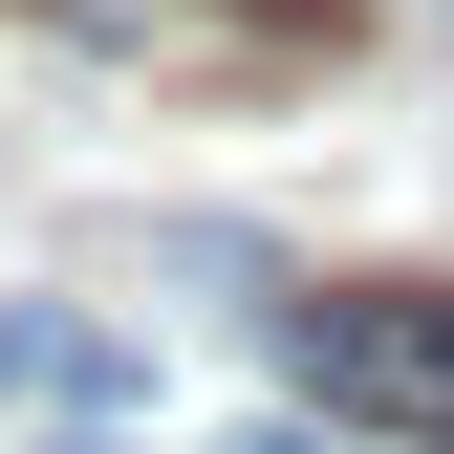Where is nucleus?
<instances>
[{"label":"nucleus","mask_w":454,"mask_h":454,"mask_svg":"<svg viewBox=\"0 0 454 454\" xmlns=\"http://www.w3.org/2000/svg\"><path fill=\"white\" fill-rule=\"evenodd\" d=\"M281 368H303L325 433H368V454H454V281H411V260L281 281Z\"/></svg>","instance_id":"nucleus-1"},{"label":"nucleus","mask_w":454,"mask_h":454,"mask_svg":"<svg viewBox=\"0 0 454 454\" xmlns=\"http://www.w3.org/2000/svg\"><path fill=\"white\" fill-rule=\"evenodd\" d=\"M0 411H130V347L66 303H0Z\"/></svg>","instance_id":"nucleus-2"},{"label":"nucleus","mask_w":454,"mask_h":454,"mask_svg":"<svg viewBox=\"0 0 454 454\" xmlns=\"http://www.w3.org/2000/svg\"><path fill=\"white\" fill-rule=\"evenodd\" d=\"M195 22H260V43H347V0H195Z\"/></svg>","instance_id":"nucleus-3"},{"label":"nucleus","mask_w":454,"mask_h":454,"mask_svg":"<svg viewBox=\"0 0 454 454\" xmlns=\"http://www.w3.org/2000/svg\"><path fill=\"white\" fill-rule=\"evenodd\" d=\"M239 454H325V433H239Z\"/></svg>","instance_id":"nucleus-4"}]
</instances>
